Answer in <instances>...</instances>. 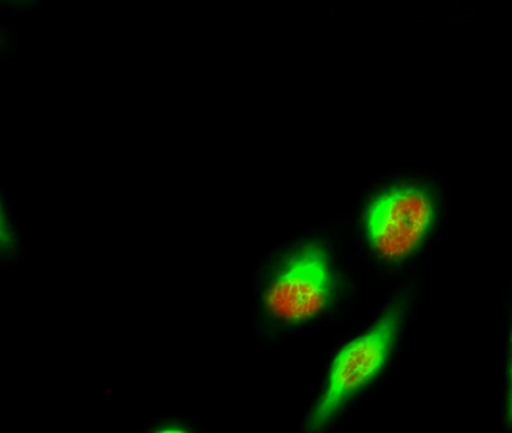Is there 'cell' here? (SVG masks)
Wrapping results in <instances>:
<instances>
[{
    "label": "cell",
    "instance_id": "6da1fadb",
    "mask_svg": "<svg viewBox=\"0 0 512 433\" xmlns=\"http://www.w3.org/2000/svg\"><path fill=\"white\" fill-rule=\"evenodd\" d=\"M408 297L390 302L333 349L315 390L305 427L328 430L383 379L406 332Z\"/></svg>",
    "mask_w": 512,
    "mask_h": 433
},
{
    "label": "cell",
    "instance_id": "7a4b0ae2",
    "mask_svg": "<svg viewBox=\"0 0 512 433\" xmlns=\"http://www.w3.org/2000/svg\"><path fill=\"white\" fill-rule=\"evenodd\" d=\"M337 300L332 258L319 242H304L279 256L256 293L260 337L273 341L324 319Z\"/></svg>",
    "mask_w": 512,
    "mask_h": 433
},
{
    "label": "cell",
    "instance_id": "3957f363",
    "mask_svg": "<svg viewBox=\"0 0 512 433\" xmlns=\"http://www.w3.org/2000/svg\"><path fill=\"white\" fill-rule=\"evenodd\" d=\"M437 202L426 185L416 181L389 186L372 198L363 214L367 241L389 263L412 258L435 226Z\"/></svg>",
    "mask_w": 512,
    "mask_h": 433
},
{
    "label": "cell",
    "instance_id": "277c9868",
    "mask_svg": "<svg viewBox=\"0 0 512 433\" xmlns=\"http://www.w3.org/2000/svg\"><path fill=\"white\" fill-rule=\"evenodd\" d=\"M2 255L4 260H16L21 256V235L18 234L8 199L2 200Z\"/></svg>",
    "mask_w": 512,
    "mask_h": 433
},
{
    "label": "cell",
    "instance_id": "5b68a950",
    "mask_svg": "<svg viewBox=\"0 0 512 433\" xmlns=\"http://www.w3.org/2000/svg\"><path fill=\"white\" fill-rule=\"evenodd\" d=\"M202 430L193 418L184 414H165L156 416L143 427V432L152 433H192Z\"/></svg>",
    "mask_w": 512,
    "mask_h": 433
}]
</instances>
